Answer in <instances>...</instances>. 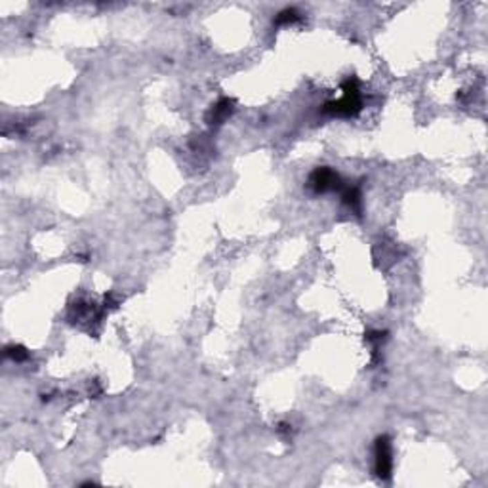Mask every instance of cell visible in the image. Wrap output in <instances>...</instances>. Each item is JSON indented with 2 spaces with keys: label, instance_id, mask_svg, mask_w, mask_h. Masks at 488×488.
<instances>
[{
  "label": "cell",
  "instance_id": "1",
  "mask_svg": "<svg viewBox=\"0 0 488 488\" xmlns=\"http://www.w3.org/2000/svg\"><path fill=\"white\" fill-rule=\"evenodd\" d=\"M361 107H363V100L359 92V82L355 78H347L343 82V96L340 100L326 103L325 113L332 116H355Z\"/></svg>",
  "mask_w": 488,
  "mask_h": 488
},
{
  "label": "cell",
  "instance_id": "2",
  "mask_svg": "<svg viewBox=\"0 0 488 488\" xmlns=\"http://www.w3.org/2000/svg\"><path fill=\"white\" fill-rule=\"evenodd\" d=\"M374 471L376 477L381 480H388L393 471V449L388 435H381L376 439L374 444Z\"/></svg>",
  "mask_w": 488,
  "mask_h": 488
},
{
  "label": "cell",
  "instance_id": "3",
  "mask_svg": "<svg viewBox=\"0 0 488 488\" xmlns=\"http://www.w3.org/2000/svg\"><path fill=\"white\" fill-rule=\"evenodd\" d=\"M307 186H309L313 193L320 195L330 193V191H341L343 189V181H341L338 172H334L328 166H323V168H317V170L311 174Z\"/></svg>",
  "mask_w": 488,
  "mask_h": 488
},
{
  "label": "cell",
  "instance_id": "4",
  "mask_svg": "<svg viewBox=\"0 0 488 488\" xmlns=\"http://www.w3.org/2000/svg\"><path fill=\"white\" fill-rule=\"evenodd\" d=\"M233 109H235V101L229 100V98H222L216 105H212V109H210L208 123L210 125H222L227 116H231Z\"/></svg>",
  "mask_w": 488,
  "mask_h": 488
},
{
  "label": "cell",
  "instance_id": "5",
  "mask_svg": "<svg viewBox=\"0 0 488 488\" xmlns=\"http://www.w3.org/2000/svg\"><path fill=\"white\" fill-rule=\"evenodd\" d=\"M300 19H302V14H300L298 10L287 8L277 14V17H275V25H292V24H298Z\"/></svg>",
  "mask_w": 488,
  "mask_h": 488
},
{
  "label": "cell",
  "instance_id": "6",
  "mask_svg": "<svg viewBox=\"0 0 488 488\" xmlns=\"http://www.w3.org/2000/svg\"><path fill=\"white\" fill-rule=\"evenodd\" d=\"M4 355L12 359V361H16V363H21V361H25L29 356V353L21 345H8V347L4 349Z\"/></svg>",
  "mask_w": 488,
  "mask_h": 488
}]
</instances>
